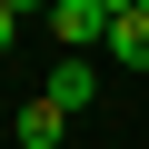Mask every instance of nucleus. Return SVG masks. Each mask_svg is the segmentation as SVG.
I'll list each match as a JSON object with an SVG mask.
<instances>
[{
  "label": "nucleus",
  "mask_w": 149,
  "mask_h": 149,
  "mask_svg": "<svg viewBox=\"0 0 149 149\" xmlns=\"http://www.w3.org/2000/svg\"><path fill=\"white\" fill-rule=\"evenodd\" d=\"M109 60L149 70V0H109Z\"/></svg>",
  "instance_id": "nucleus-1"
},
{
  "label": "nucleus",
  "mask_w": 149,
  "mask_h": 149,
  "mask_svg": "<svg viewBox=\"0 0 149 149\" xmlns=\"http://www.w3.org/2000/svg\"><path fill=\"white\" fill-rule=\"evenodd\" d=\"M10 40H20V0H0V50H10Z\"/></svg>",
  "instance_id": "nucleus-5"
},
{
  "label": "nucleus",
  "mask_w": 149,
  "mask_h": 149,
  "mask_svg": "<svg viewBox=\"0 0 149 149\" xmlns=\"http://www.w3.org/2000/svg\"><path fill=\"white\" fill-rule=\"evenodd\" d=\"M60 129H70V119H60L50 100H30V109L10 119V149H60Z\"/></svg>",
  "instance_id": "nucleus-4"
},
{
  "label": "nucleus",
  "mask_w": 149,
  "mask_h": 149,
  "mask_svg": "<svg viewBox=\"0 0 149 149\" xmlns=\"http://www.w3.org/2000/svg\"><path fill=\"white\" fill-rule=\"evenodd\" d=\"M50 40H60V50L109 40V0H60V10H50Z\"/></svg>",
  "instance_id": "nucleus-2"
},
{
  "label": "nucleus",
  "mask_w": 149,
  "mask_h": 149,
  "mask_svg": "<svg viewBox=\"0 0 149 149\" xmlns=\"http://www.w3.org/2000/svg\"><path fill=\"white\" fill-rule=\"evenodd\" d=\"M90 90H100V70H90V60H60V70H50V90H40V100H50V109L70 119V109H90Z\"/></svg>",
  "instance_id": "nucleus-3"
}]
</instances>
